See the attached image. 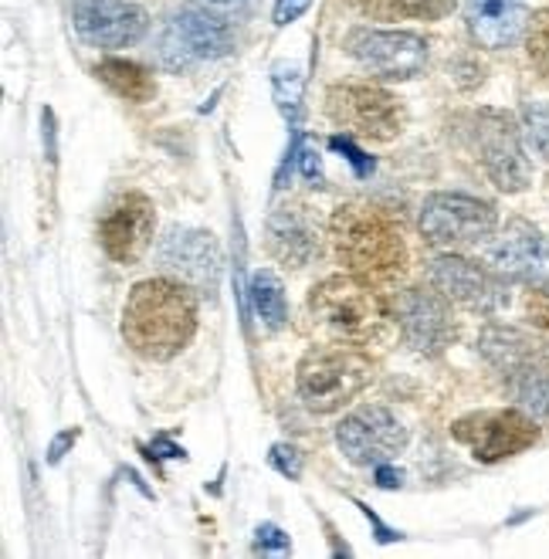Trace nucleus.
I'll return each instance as SVG.
<instances>
[{
    "mask_svg": "<svg viewBox=\"0 0 549 559\" xmlns=\"http://www.w3.org/2000/svg\"><path fill=\"white\" fill-rule=\"evenodd\" d=\"M526 316L533 325H539L542 333H549V292H533L529 299H526Z\"/></svg>",
    "mask_w": 549,
    "mask_h": 559,
    "instance_id": "7c9ffc66",
    "label": "nucleus"
},
{
    "mask_svg": "<svg viewBox=\"0 0 549 559\" xmlns=\"http://www.w3.org/2000/svg\"><path fill=\"white\" fill-rule=\"evenodd\" d=\"M499 214L492 204L475 201L465 193H431L421 207V235L441 248H462L492 238Z\"/></svg>",
    "mask_w": 549,
    "mask_h": 559,
    "instance_id": "0eeeda50",
    "label": "nucleus"
},
{
    "mask_svg": "<svg viewBox=\"0 0 549 559\" xmlns=\"http://www.w3.org/2000/svg\"><path fill=\"white\" fill-rule=\"evenodd\" d=\"M373 21H441L455 11V0H353Z\"/></svg>",
    "mask_w": 549,
    "mask_h": 559,
    "instance_id": "4be33fe9",
    "label": "nucleus"
},
{
    "mask_svg": "<svg viewBox=\"0 0 549 559\" xmlns=\"http://www.w3.org/2000/svg\"><path fill=\"white\" fill-rule=\"evenodd\" d=\"M330 146H333L336 153H343V156L353 163V167H357V174H360V177H367V174L373 170V159H367V156H363V150H357V146H353V143L346 140V136H333V140H330Z\"/></svg>",
    "mask_w": 549,
    "mask_h": 559,
    "instance_id": "c756f323",
    "label": "nucleus"
},
{
    "mask_svg": "<svg viewBox=\"0 0 549 559\" xmlns=\"http://www.w3.org/2000/svg\"><path fill=\"white\" fill-rule=\"evenodd\" d=\"M451 435H455V441H462L465 448H472L478 462L496 465V462H505V457L533 448L539 438V427L523 411H478V414L455 420Z\"/></svg>",
    "mask_w": 549,
    "mask_h": 559,
    "instance_id": "6e6552de",
    "label": "nucleus"
},
{
    "mask_svg": "<svg viewBox=\"0 0 549 559\" xmlns=\"http://www.w3.org/2000/svg\"><path fill=\"white\" fill-rule=\"evenodd\" d=\"M153 451H164V454H159V457H183V448L170 444L167 438H156V441H153Z\"/></svg>",
    "mask_w": 549,
    "mask_h": 559,
    "instance_id": "c9c22d12",
    "label": "nucleus"
},
{
    "mask_svg": "<svg viewBox=\"0 0 549 559\" xmlns=\"http://www.w3.org/2000/svg\"><path fill=\"white\" fill-rule=\"evenodd\" d=\"M198 333V302L190 288L150 278L129 292L122 309V340L143 359L164 364L174 359Z\"/></svg>",
    "mask_w": 549,
    "mask_h": 559,
    "instance_id": "f257e3e1",
    "label": "nucleus"
},
{
    "mask_svg": "<svg viewBox=\"0 0 549 559\" xmlns=\"http://www.w3.org/2000/svg\"><path fill=\"white\" fill-rule=\"evenodd\" d=\"M268 248L278 261L293 269H306L309 261L319 254V238L315 227L299 207H282L268 221Z\"/></svg>",
    "mask_w": 549,
    "mask_h": 559,
    "instance_id": "aec40b11",
    "label": "nucleus"
},
{
    "mask_svg": "<svg viewBox=\"0 0 549 559\" xmlns=\"http://www.w3.org/2000/svg\"><path fill=\"white\" fill-rule=\"evenodd\" d=\"M401 333L410 349L438 356L451 346V340L458 336L455 319H451L447 299L441 292H425V288H404L394 302Z\"/></svg>",
    "mask_w": 549,
    "mask_h": 559,
    "instance_id": "ddd939ff",
    "label": "nucleus"
},
{
    "mask_svg": "<svg viewBox=\"0 0 549 559\" xmlns=\"http://www.w3.org/2000/svg\"><path fill=\"white\" fill-rule=\"evenodd\" d=\"M159 258L170 272H177L183 282L198 285L201 292L217 288L220 272V254L207 231H193V227H170L164 245H159Z\"/></svg>",
    "mask_w": 549,
    "mask_h": 559,
    "instance_id": "dca6fc26",
    "label": "nucleus"
},
{
    "mask_svg": "<svg viewBox=\"0 0 549 559\" xmlns=\"http://www.w3.org/2000/svg\"><path fill=\"white\" fill-rule=\"evenodd\" d=\"M193 8L211 11V14L231 21V24H241V21H248L254 14L258 0H193Z\"/></svg>",
    "mask_w": 549,
    "mask_h": 559,
    "instance_id": "bb28decb",
    "label": "nucleus"
},
{
    "mask_svg": "<svg viewBox=\"0 0 549 559\" xmlns=\"http://www.w3.org/2000/svg\"><path fill=\"white\" fill-rule=\"evenodd\" d=\"M95 79H99L106 88H112L119 98H126V103H150V98L156 95V82L153 75L143 69V64L136 61H126V58H106L95 64Z\"/></svg>",
    "mask_w": 549,
    "mask_h": 559,
    "instance_id": "412c9836",
    "label": "nucleus"
},
{
    "mask_svg": "<svg viewBox=\"0 0 549 559\" xmlns=\"http://www.w3.org/2000/svg\"><path fill=\"white\" fill-rule=\"evenodd\" d=\"M235 35L231 21H224L211 11H180L167 21L164 35H159V61L170 72H187L201 61H217L231 55Z\"/></svg>",
    "mask_w": 549,
    "mask_h": 559,
    "instance_id": "39448f33",
    "label": "nucleus"
},
{
    "mask_svg": "<svg viewBox=\"0 0 549 559\" xmlns=\"http://www.w3.org/2000/svg\"><path fill=\"white\" fill-rule=\"evenodd\" d=\"M330 119L360 140L386 143L404 129L401 98L377 85H333L326 92Z\"/></svg>",
    "mask_w": 549,
    "mask_h": 559,
    "instance_id": "423d86ee",
    "label": "nucleus"
},
{
    "mask_svg": "<svg viewBox=\"0 0 549 559\" xmlns=\"http://www.w3.org/2000/svg\"><path fill=\"white\" fill-rule=\"evenodd\" d=\"M251 306H254V316L262 319L268 329H282L285 319H288V306H285V292H282V282L272 275V272H258L251 278Z\"/></svg>",
    "mask_w": 549,
    "mask_h": 559,
    "instance_id": "5701e85b",
    "label": "nucleus"
},
{
    "mask_svg": "<svg viewBox=\"0 0 549 559\" xmlns=\"http://www.w3.org/2000/svg\"><path fill=\"white\" fill-rule=\"evenodd\" d=\"M309 4H312V0H278V4H275V24L285 27V24L299 21L309 11Z\"/></svg>",
    "mask_w": 549,
    "mask_h": 559,
    "instance_id": "2f4dec72",
    "label": "nucleus"
},
{
    "mask_svg": "<svg viewBox=\"0 0 549 559\" xmlns=\"http://www.w3.org/2000/svg\"><path fill=\"white\" fill-rule=\"evenodd\" d=\"M75 438H79V431H64V435H58V438L51 441V448H48V462L58 465V462H61V454L75 444Z\"/></svg>",
    "mask_w": 549,
    "mask_h": 559,
    "instance_id": "473e14b6",
    "label": "nucleus"
},
{
    "mask_svg": "<svg viewBox=\"0 0 549 559\" xmlns=\"http://www.w3.org/2000/svg\"><path fill=\"white\" fill-rule=\"evenodd\" d=\"M431 285L447 302H458L475 312H492L505 302L502 282L481 265L458 254H441L431 261Z\"/></svg>",
    "mask_w": 549,
    "mask_h": 559,
    "instance_id": "2eb2a0df",
    "label": "nucleus"
},
{
    "mask_svg": "<svg viewBox=\"0 0 549 559\" xmlns=\"http://www.w3.org/2000/svg\"><path fill=\"white\" fill-rule=\"evenodd\" d=\"M377 485L380 488H401L404 485V472L386 468V462H383V465H377Z\"/></svg>",
    "mask_w": 549,
    "mask_h": 559,
    "instance_id": "72a5a7b5",
    "label": "nucleus"
},
{
    "mask_svg": "<svg viewBox=\"0 0 549 559\" xmlns=\"http://www.w3.org/2000/svg\"><path fill=\"white\" fill-rule=\"evenodd\" d=\"M523 136L526 143L549 159V103H533L523 112Z\"/></svg>",
    "mask_w": 549,
    "mask_h": 559,
    "instance_id": "a878e982",
    "label": "nucleus"
},
{
    "mask_svg": "<svg viewBox=\"0 0 549 559\" xmlns=\"http://www.w3.org/2000/svg\"><path fill=\"white\" fill-rule=\"evenodd\" d=\"M302 177H309V180L319 177V153L315 150H302Z\"/></svg>",
    "mask_w": 549,
    "mask_h": 559,
    "instance_id": "f704fd0d",
    "label": "nucleus"
},
{
    "mask_svg": "<svg viewBox=\"0 0 549 559\" xmlns=\"http://www.w3.org/2000/svg\"><path fill=\"white\" fill-rule=\"evenodd\" d=\"M475 146H478V159L486 174L492 177V183L505 193H520L529 187V163L523 156L520 146V133L509 116L502 112H478L475 116Z\"/></svg>",
    "mask_w": 549,
    "mask_h": 559,
    "instance_id": "9b49d317",
    "label": "nucleus"
},
{
    "mask_svg": "<svg viewBox=\"0 0 549 559\" xmlns=\"http://www.w3.org/2000/svg\"><path fill=\"white\" fill-rule=\"evenodd\" d=\"M489 258L502 275L549 292V245L533 227L526 224L509 227V235L489 251Z\"/></svg>",
    "mask_w": 549,
    "mask_h": 559,
    "instance_id": "f3484780",
    "label": "nucleus"
},
{
    "mask_svg": "<svg viewBox=\"0 0 549 559\" xmlns=\"http://www.w3.org/2000/svg\"><path fill=\"white\" fill-rule=\"evenodd\" d=\"M309 312L339 340L367 343L386 325V302L380 292L357 275H336L319 282L309 295Z\"/></svg>",
    "mask_w": 549,
    "mask_h": 559,
    "instance_id": "20e7f679",
    "label": "nucleus"
},
{
    "mask_svg": "<svg viewBox=\"0 0 549 559\" xmlns=\"http://www.w3.org/2000/svg\"><path fill=\"white\" fill-rule=\"evenodd\" d=\"M478 349L496 370H502L509 377H526V373L549 367V346L529 333H520V329H509V325H489L486 333H481Z\"/></svg>",
    "mask_w": 549,
    "mask_h": 559,
    "instance_id": "a211bd4d",
    "label": "nucleus"
},
{
    "mask_svg": "<svg viewBox=\"0 0 549 559\" xmlns=\"http://www.w3.org/2000/svg\"><path fill=\"white\" fill-rule=\"evenodd\" d=\"M45 129H48V159H55V116L45 109Z\"/></svg>",
    "mask_w": 549,
    "mask_h": 559,
    "instance_id": "e433bc0d",
    "label": "nucleus"
},
{
    "mask_svg": "<svg viewBox=\"0 0 549 559\" xmlns=\"http://www.w3.org/2000/svg\"><path fill=\"white\" fill-rule=\"evenodd\" d=\"M526 51L533 69L549 82V8L536 11L526 24Z\"/></svg>",
    "mask_w": 549,
    "mask_h": 559,
    "instance_id": "393cba45",
    "label": "nucleus"
},
{
    "mask_svg": "<svg viewBox=\"0 0 549 559\" xmlns=\"http://www.w3.org/2000/svg\"><path fill=\"white\" fill-rule=\"evenodd\" d=\"M72 21L92 48H129L146 35V11L129 0H72Z\"/></svg>",
    "mask_w": 549,
    "mask_h": 559,
    "instance_id": "4468645a",
    "label": "nucleus"
},
{
    "mask_svg": "<svg viewBox=\"0 0 549 559\" xmlns=\"http://www.w3.org/2000/svg\"><path fill=\"white\" fill-rule=\"evenodd\" d=\"M268 457H272V465H275L285 478H293V481H296V478L302 475V451H299V448H293V444H275Z\"/></svg>",
    "mask_w": 549,
    "mask_h": 559,
    "instance_id": "cd10ccee",
    "label": "nucleus"
},
{
    "mask_svg": "<svg viewBox=\"0 0 549 559\" xmlns=\"http://www.w3.org/2000/svg\"><path fill=\"white\" fill-rule=\"evenodd\" d=\"M515 401H520L536 420H549V377L542 370L515 377Z\"/></svg>",
    "mask_w": 549,
    "mask_h": 559,
    "instance_id": "b1692460",
    "label": "nucleus"
},
{
    "mask_svg": "<svg viewBox=\"0 0 549 559\" xmlns=\"http://www.w3.org/2000/svg\"><path fill=\"white\" fill-rule=\"evenodd\" d=\"M254 549L258 552H288V536L278 530V525H262L254 533Z\"/></svg>",
    "mask_w": 549,
    "mask_h": 559,
    "instance_id": "c85d7f7f",
    "label": "nucleus"
},
{
    "mask_svg": "<svg viewBox=\"0 0 549 559\" xmlns=\"http://www.w3.org/2000/svg\"><path fill=\"white\" fill-rule=\"evenodd\" d=\"M465 21L481 48H509L529 24L523 0H465Z\"/></svg>",
    "mask_w": 549,
    "mask_h": 559,
    "instance_id": "6ab92c4d",
    "label": "nucleus"
},
{
    "mask_svg": "<svg viewBox=\"0 0 549 559\" xmlns=\"http://www.w3.org/2000/svg\"><path fill=\"white\" fill-rule=\"evenodd\" d=\"M153 227H156L153 201L146 193L129 190L106 207L99 221V245L119 265H133L153 245Z\"/></svg>",
    "mask_w": 549,
    "mask_h": 559,
    "instance_id": "f8f14e48",
    "label": "nucleus"
},
{
    "mask_svg": "<svg viewBox=\"0 0 549 559\" xmlns=\"http://www.w3.org/2000/svg\"><path fill=\"white\" fill-rule=\"evenodd\" d=\"M370 356L353 346H315L302 356L296 370L299 397L315 414H333L370 386Z\"/></svg>",
    "mask_w": 549,
    "mask_h": 559,
    "instance_id": "7ed1b4c3",
    "label": "nucleus"
},
{
    "mask_svg": "<svg viewBox=\"0 0 549 559\" xmlns=\"http://www.w3.org/2000/svg\"><path fill=\"white\" fill-rule=\"evenodd\" d=\"M339 265L363 282H394L407 272V245L397 221L370 204H343L330 221Z\"/></svg>",
    "mask_w": 549,
    "mask_h": 559,
    "instance_id": "f03ea898",
    "label": "nucleus"
},
{
    "mask_svg": "<svg viewBox=\"0 0 549 559\" xmlns=\"http://www.w3.org/2000/svg\"><path fill=\"white\" fill-rule=\"evenodd\" d=\"M346 51L357 58L367 72L380 79H417L428 64V41L410 31H370L357 27L346 38Z\"/></svg>",
    "mask_w": 549,
    "mask_h": 559,
    "instance_id": "1a4fd4ad",
    "label": "nucleus"
},
{
    "mask_svg": "<svg viewBox=\"0 0 549 559\" xmlns=\"http://www.w3.org/2000/svg\"><path fill=\"white\" fill-rule=\"evenodd\" d=\"M336 444L353 465H383L404 451L407 431L386 407H360L336 424Z\"/></svg>",
    "mask_w": 549,
    "mask_h": 559,
    "instance_id": "9d476101",
    "label": "nucleus"
}]
</instances>
